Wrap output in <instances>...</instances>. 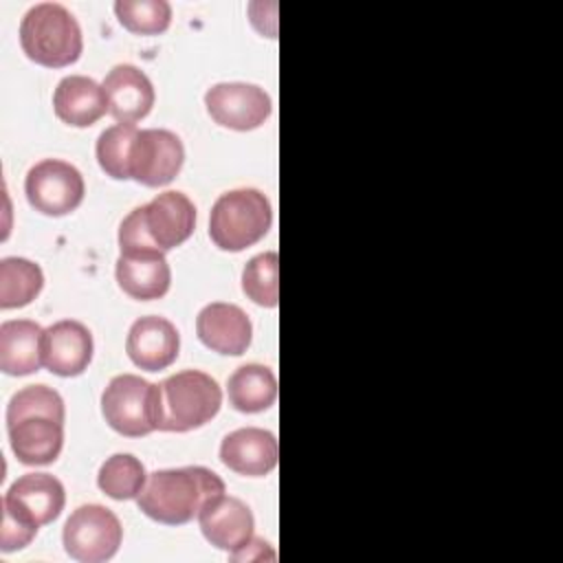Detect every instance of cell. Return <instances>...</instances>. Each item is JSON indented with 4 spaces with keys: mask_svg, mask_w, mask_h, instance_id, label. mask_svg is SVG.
Wrapping results in <instances>:
<instances>
[{
    "mask_svg": "<svg viewBox=\"0 0 563 563\" xmlns=\"http://www.w3.org/2000/svg\"><path fill=\"white\" fill-rule=\"evenodd\" d=\"M64 400L48 385H26L7 407V431L18 462L51 464L64 446Z\"/></svg>",
    "mask_w": 563,
    "mask_h": 563,
    "instance_id": "cell-1",
    "label": "cell"
},
{
    "mask_svg": "<svg viewBox=\"0 0 563 563\" xmlns=\"http://www.w3.org/2000/svg\"><path fill=\"white\" fill-rule=\"evenodd\" d=\"M227 493L218 473L205 466L165 468L147 475L136 497L139 510L165 526L189 523L205 504Z\"/></svg>",
    "mask_w": 563,
    "mask_h": 563,
    "instance_id": "cell-2",
    "label": "cell"
},
{
    "mask_svg": "<svg viewBox=\"0 0 563 563\" xmlns=\"http://www.w3.org/2000/svg\"><path fill=\"white\" fill-rule=\"evenodd\" d=\"M196 229V207L183 191H163L147 205L132 209L119 227L121 253H167Z\"/></svg>",
    "mask_w": 563,
    "mask_h": 563,
    "instance_id": "cell-3",
    "label": "cell"
},
{
    "mask_svg": "<svg viewBox=\"0 0 563 563\" xmlns=\"http://www.w3.org/2000/svg\"><path fill=\"white\" fill-rule=\"evenodd\" d=\"M20 44L29 59L46 68H64L79 59L84 48L81 26L57 2L31 7L20 24Z\"/></svg>",
    "mask_w": 563,
    "mask_h": 563,
    "instance_id": "cell-4",
    "label": "cell"
},
{
    "mask_svg": "<svg viewBox=\"0 0 563 563\" xmlns=\"http://www.w3.org/2000/svg\"><path fill=\"white\" fill-rule=\"evenodd\" d=\"M273 222L268 198L260 189H233L222 194L209 216V238L222 251H244L260 242Z\"/></svg>",
    "mask_w": 563,
    "mask_h": 563,
    "instance_id": "cell-5",
    "label": "cell"
},
{
    "mask_svg": "<svg viewBox=\"0 0 563 563\" xmlns=\"http://www.w3.org/2000/svg\"><path fill=\"white\" fill-rule=\"evenodd\" d=\"M222 405V389L200 369H183L161 383L158 431L185 433L207 424Z\"/></svg>",
    "mask_w": 563,
    "mask_h": 563,
    "instance_id": "cell-6",
    "label": "cell"
},
{
    "mask_svg": "<svg viewBox=\"0 0 563 563\" xmlns=\"http://www.w3.org/2000/svg\"><path fill=\"white\" fill-rule=\"evenodd\" d=\"M101 413L117 433L128 438L158 431L161 385L136 374H119L101 394Z\"/></svg>",
    "mask_w": 563,
    "mask_h": 563,
    "instance_id": "cell-7",
    "label": "cell"
},
{
    "mask_svg": "<svg viewBox=\"0 0 563 563\" xmlns=\"http://www.w3.org/2000/svg\"><path fill=\"white\" fill-rule=\"evenodd\" d=\"M121 539L123 528L119 517L101 504H86L73 510L62 532L64 550L79 563H103L112 559Z\"/></svg>",
    "mask_w": 563,
    "mask_h": 563,
    "instance_id": "cell-8",
    "label": "cell"
},
{
    "mask_svg": "<svg viewBox=\"0 0 563 563\" xmlns=\"http://www.w3.org/2000/svg\"><path fill=\"white\" fill-rule=\"evenodd\" d=\"M24 194L35 211L59 218L73 213L81 205L86 185L75 165L59 158H44L29 169Z\"/></svg>",
    "mask_w": 563,
    "mask_h": 563,
    "instance_id": "cell-9",
    "label": "cell"
},
{
    "mask_svg": "<svg viewBox=\"0 0 563 563\" xmlns=\"http://www.w3.org/2000/svg\"><path fill=\"white\" fill-rule=\"evenodd\" d=\"M209 117L229 130L246 132L260 128L273 110L264 88L244 81H222L205 92Z\"/></svg>",
    "mask_w": 563,
    "mask_h": 563,
    "instance_id": "cell-10",
    "label": "cell"
},
{
    "mask_svg": "<svg viewBox=\"0 0 563 563\" xmlns=\"http://www.w3.org/2000/svg\"><path fill=\"white\" fill-rule=\"evenodd\" d=\"M185 161L183 141L161 128L139 130L130 154V178L145 187H163L176 178Z\"/></svg>",
    "mask_w": 563,
    "mask_h": 563,
    "instance_id": "cell-11",
    "label": "cell"
},
{
    "mask_svg": "<svg viewBox=\"0 0 563 563\" xmlns=\"http://www.w3.org/2000/svg\"><path fill=\"white\" fill-rule=\"evenodd\" d=\"M66 504L64 484L48 473H26L4 493L2 508L26 519L33 526L55 521Z\"/></svg>",
    "mask_w": 563,
    "mask_h": 563,
    "instance_id": "cell-12",
    "label": "cell"
},
{
    "mask_svg": "<svg viewBox=\"0 0 563 563\" xmlns=\"http://www.w3.org/2000/svg\"><path fill=\"white\" fill-rule=\"evenodd\" d=\"M196 519L205 539L218 550H227L233 554L253 539L255 521L251 508L242 499L227 493L205 504Z\"/></svg>",
    "mask_w": 563,
    "mask_h": 563,
    "instance_id": "cell-13",
    "label": "cell"
},
{
    "mask_svg": "<svg viewBox=\"0 0 563 563\" xmlns=\"http://www.w3.org/2000/svg\"><path fill=\"white\" fill-rule=\"evenodd\" d=\"M178 350L180 336L169 319L147 314L130 325L125 352L136 367L145 372L165 369L178 358Z\"/></svg>",
    "mask_w": 563,
    "mask_h": 563,
    "instance_id": "cell-14",
    "label": "cell"
},
{
    "mask_svg": "<svg viewBox=\"0 0 563 563\" xmlns=\"http://www.w3.org/2000/svg\"><path fill=\"white\" fill-rule=\"evenodd\" d=\"M101 86L108 99V114L125 125L145 119L156 99L150 77L132 64H117Z\"/></svg>",
    "mask_w": 563,
    "mask_h": 563,
    "instance_id": "cell-15",
    "label": "cell"
},
{
    "mask_svg": "<svg viewBox=\"0 0 563 563\" xmlns=\"http://www.w3.org/2000/svg\"><path fill=\"white\" fill-rule=\"evenodd\" d=\"M196 332L202 345L218 354L240 356L253 339V325L246 312L235 303H207L196 317Z\"/></svg>",
    "mask_w": 563,
    "mask_h": 563,
    "instance_id": "cell-16",
    "label": "cell"
},
{
    "mask_svg": "<svg viewBox=\"0 0 563 563\" xmlns=\"http://www.w3.org/2000/svg\"><path fill=\"white\" fill-rule=\"evenodd\" d=\"M279 460L277 438L260 427L235 429L220 444V462L238 475L264 477Z\"/></svg>",
    "mask_w": 563,
    "mask_h": 563,
    "instance_id": "cell-17",
    "label": "cell"
},
{
    "mask_svg": "<svg viewBox=\"0 0 563 563\" xmlns=\"http://www.w3.org/2000/svg\"><path fill=\"white\" fill-rule=\"evenodd\" d=\"M92 334L75 321L64 319L44 330V367L57 376H79L92 361Z\"/></svg>",
    "mask_w": 563,
    "mask_h": 563,
    "instance_id": "cell-18",
    "label": "cell"
},
{
    "mask_svg": "<svg viewBox=\"0 0 563 563\" xmlns=\"http://www.w3.org/2000/svg\"><path fill=\"white\" fill-rule=\"evenodd\" d=\"M119 288L139 301H152L167 295L172 284V271L161 251L121 253L117 260Z\"/></svg>",
    "mask_w": 563,
    "mask_h": 563,
    "instance_id": "cell-19",
    "label": "cell"
},
{
    "mask_svg": "<svg viewBox=\"0 0 563 563\" xmlns=\"http://www.w3.org/2000/svg\"><path fill=\"white\" fill-rule=\"evenodd\" d=\"M53 110L66 125L88 128L108 112V99L103 86L92 77L68 75L53 92Z\"/></svg>",
    "mask_w": 563,
    "mask_h": 563,
    "instance_id": "cell-20",
    "label": "cell"
},
{
    "mask_svg": "<svg viewBox=\"0 0 563 563\" xmlns=\"http://www.w3.org/2000/svg\"><path fill=\"white\" fill-rule=\"evenodd\" d=\"M44 365V328L29 319H11L0 325V369L9 376H26Z\"/></svg>",
    "mask_w": 563,
    "mask_h": 563,
    "instance_id": "cell-21",
    "label": "cell"
},
{
    "mask_svg": "<svg viewBox=\"0 0 563 563\" xmlns=\"http://www.w3.org/2000/svg\"><path fill=\"white\" fill-rule=\"evenodd\" d=\"M229 402L242 413H257L277 400V378L271 367L246 363L229 376Z\"/></svg>",
    "mask_w": 563,
    "mask_h": 563,
    "instance_id": "cell-22",
    "label": "cell"
},
{
    "mask_svg": "<svg viewBox=\"0 0 563 563\" xmlns=\"http://www.w3.org/2000/svg\"><path fill=\"white\" fill-rule=\"evenodd\" d=\"M44 286L42 268L26 257H4L0 262V308H22L31 303Z\"/></svg>",
    "mask_w": 563,
    "mask_h": 563,
    "instance_id": "cell-23",
    "label": "cell"
},
{
    "mask_svg": "<svg viewBox=\"0 0 563 563\" xmlns=\"http://www.w3.org/2000/svg\"><path fill=\"white\" fill-rule=\"evenodd\" d=\"M145 482H147V475H145L143 462L130 453L110 455L101 464L99 475H97L99 488L117 501L136 499L139 493L143 490Z\"/></svg>",
    "mask_w": 563,
    "mask_h": 563,
    "instance_id": "cell-24",
    "label": "cell"
},
{
    "mask_svg": "<svg viewBox=\"0 0 563 563\" xmlns=\"http://www.w3.org/2000/svg\"><path fill=\"white\" fill-rule=\"evenodd\" d=\"M136 125L117 123L106 128L97 139L99 167L114 180H130V154L136 139Z\"/></svg>",
    "mask_w": 563,
    "mask_h": 563,
    "instance_id": "cell-25",
    "label": "cell"
},
{
    "mask_svg": "<svg viewBox=\"0 0 563 563\" xmlns=\"http://www.w3.org/2000/svg\"><path fill=\"white\" fill-rule=\"evenodd\" d=\"M114 13L134 35H158L172 22V7L165 0H117Z\"/></svg>",
    "mask_w": 563,
    "mask_h": 563,
    "instance_id": "cell-26",
    "label": "cell"
},
{
    "mask_svg": "<svg viewBox=\"0 0 563 563\" xmlns=\"http://www.w3.org/2000/svg\"><path fill=\"white\" fill-rule=\"evenodd\" d=\"M277 268L279 257L275 251L260 253L249 260L242 271V290L244 295L264 308H275L279 303V288H277Z\"/></svg>",
    "mask_w": 563,
    "mask_h": 563,
    "instance_id": "cell-27",
    "label": "cell"
},
{
    "mask_svg": "<svg viewBox=\"0 0 563 563\" xmlns=\"http://www.w3.org/2000/svg\"><path fill=\"white\" fill-rule=\"evenodd\" d=\"M35 534H37V526H33L26 519L2 508V532H0V550L2 552H15V550L26 548L35 539Z\"/></svg>",
    "mask_w": 563,
    "mask_h": 563,
    "instance_id": "cell-28",
    "label": "cell"
}]
</instances>
